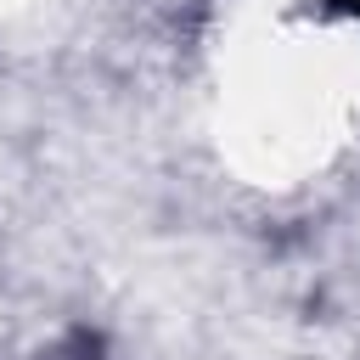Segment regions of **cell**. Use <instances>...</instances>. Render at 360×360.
I'll list each match as a JSON object with an SVG mask.
<instances>
[{
  "label": "cell",
  "mask_w": 360,
  "mask_h": 360,
  "mask_svg": "<svg viewBox=\"0 0 360 360\" xmlns=\"http://www.w3.org/2000/svg\"><path fill=\"white\" fill-rule=\"evenodd\" d=\"M332 11H349V17H360V0H332Z\"/></svg>",
  "instance_id": "obj_1"
},
{
  "label": "cell",
  "mask_w": 360,
  "mask_h": 360,
  "mask_svg": "<svg viewBox=\"0 0 360 360\" xmlns=\"http://www.w3.org/2000/svg\"><path fill=\"white\" fill-rule=\"evenodd\" d=\"M79 360H101V354H96V349H84V354H79Z\"/></svg>",
  "instance_id": "obj_2"
}]
</instances>
